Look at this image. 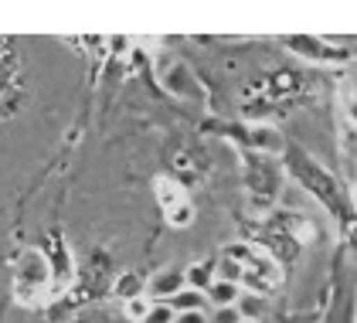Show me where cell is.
I'll list each match as a JSON object with an SVG mask.
<instances>
[{"label": "cell", "mask_w": 357, "mask_h": 323, "mask_svg": "<svg viewBox=\"0 0 357 323\" xmlns=\"http://www.w3.org/2000/svg\"><path fill=\"white\" fill-rule=\"evenodd\" d=\"M282 160H286V170L296 177V188L306 190V194H313L317 201H324L333 215L347 218V204H344V194L337 188V181H333L306 150H300V147H286Z\"/></svg>", "instance_id": "cell-1"}, {"label": "cell", "mask_w": 357, "mask_h": 323, "mask_svg": "<svg viewBox=\"0 0 357 323\" xmlns=\"http://www.w3.org/2000/svg\"><path fill=\"white\" fill-rule=\"evenodd\" d=\"M242 188H245V201L252 211H273L279 190L286 188V174L273 157L262 153H242Z\"/></svg>", "instance_id": "cell-2"}, {"label": "cell", "mask_w": 357, "mask_h": 323, "mask_svg": "<svg viewBox=\"0 0 357 323\" xmlns=\"http://www.w3.org/2000/svg\"><path fill=\"white\" fill-rule=\"evenodd\" d=\"M14 290H17V299L24 306H41V303L52 299L55 276H52V262H48L45 252L28 248V252L17 255V262H14Z\"/></svg>", "instance_id": "cell-3"}, {"label": "cell", "mask_w": 357, "mask_h": 323, "mask_svg": "<svg viewBox=\"0 0 357 323\" xmlns=\"http://www.w3.org/2000/svg\"><path fill=\"white\" fill-rule=\"evenodd\" d=\"M225 255L238 262V269H242L238 286H248L252 293H269L273 286H279V279H282L275 255H269V252L259 248V245H228Z\"/></svg>", "instance_id": "cell-4"}, {"label": "cell", "mask_w": 357, "mask_h": 323, "mask_svg": "<svg viewBox=\"0 0 357 323\" xmlns=\"http://www.w3.org/2000/svg\"><path fill=\"white\" fill-rule=\"evenodd\" d=\"M157 79H160V89H164L167 96H174V99H184V103H208V85L197 79V72H194L188 61H181V58H164V61H157Z\"/></svg>", "instance_id": "cell-5"}, {"label": "cell", "mask_w": 357, "mask_h": 323, "mask_svg": "<svg viewBox=\"0 0 357 323\" xmlns=\"http://www.w3.org/2000/svg\"><path fill=\"white\" fill-rule=\"evenodd\" d=\"M153 194H157V204H160V215L170 228H188L194 221V208H191V197H188V188L177 184V177H157L153 181Z\"/></svg>", "instance_id": "cell-6"}, {"label": "cell", "mask_w": 357, "mask_h": 323, "mask_svg": "<svg viewBox=\"0 0 357 323\" xmlns=\"http://www.w3.org/2000/svg\"><path fill=\"white\" fill-rule=\"evenodd\" d=\"M242 143H245V150L252 153H262V157H282L286 153V136L279 133L275 126H248L245 136H242Z\"/></svg>", "instance_id": "cell-7"}, {"label": "cell", "mask_w": 357, "mask_h": 323, "mask_svg": "<svg viewBox=\"0 0 357 323\" xmlns=\"http://www.w3.org/2000/svg\"><path fill=\"white\" fill-rule=\"evenodd\" d=\"M181 290H188L181 269H164V272H157L150 283H143V296L150 299V303H170Z\"/></svg>", "instance_id": "cell-8"}, {"label": "cell", "mask_w": 357, "mask_h": 323, "mask_svg": "<svg viewBox=\"0 0 357 323\" xmlns=\"http://www.w3.org/2000/svg\"><path fill=\"white\" fill-rule=\"evenodd\" d=\"M286 45H289V52L296 54H306V58H330V61H337V58H344V52H330L327 45H320L317 38H306V34H300V38H286Z\"/></svg>", "instance_id": "cell-9"}, {"label": "cell", "mask_w": 357, "mask_h": 323, "mask_svg": "<svg viewBox=\"0 0 357 323\" xmlns=\"http://www.w3.org/2000/svg\"><path fill=\"white\" fill-rule=\"evenodd\" d=\"M238 296H242V286H238V283H225V279H215V283L204 290V303H215L218 310L235 306Z\"/></svg>", "instance_id": "cell-10"}, {"label": "cell", "mask_w": 357, "mask_h": 323, "mask_svg": "<svg viewBox=\"0 0 357 323\" xmlns=\"http://www.w3.org/2000/svg\"><path fill=\"white\" fill-rule=\"evenodd\" d=\"M167 306H170L174 313H204V293H197V290H181Z\"/></svg>", "instance_id": "cell-11"}, {"label": "cell", "mask_w": 357, "mask_h": 323, "mask_svg": "<svg viewBox=\"0 0 357 323\" xmlns=\"http://www.w3.org/2000/svg\"><path fill=\"white\" fill-rule=\"evenodd\" d=\"M112 290H116V296L123 299V303L143 296V276H139V272H123V276H116Z\"/></svg>", "instance_id": "cell-12"}, {"label": "cell", "mask_w": 357, "mask_h": 323, "mask_svg": "<svg viewBox=\"0 0 357 323\" xmlns=\"http://www.w3.org/2000/svg\"><path fill=\"white\" fill-rule=\"evenodd\" d=\"M184 283H188V290H208L211 283H215V262L211 266H194V269L184 272Z\"/></svg>", "instance_id": "cell-13"}, {"label": "cell", "mask_w": 357, "mask_h": 323, "mask_svg": "<svg viewBox=\"0 0 357 323\" xmlns=\"http://www.w3.org/2000/svg\"><path fill=\"white\" fill-rule=\"evenodd\" d=\"M146 310H150V299L146 296H137V299H126V306H123V317L130 323H139L146 317Z\"/></svg>", "instance_id": "cell-14"}, {"label": "cell", "mask_w": 357, "mask_h": 323, "mask_svg": "<svg viewBox=\"0 0 357 323\" xmlns=\"http://www.w3.org/2000/svg\"><path fill=\"white\" fill-rule=\"evenodd\" d=\"M174 317H177V313H174L167 303H150L146 317H143L139 323H174Z\"/></svg>", "instance_id": "cell-15"}, {"label": "cell", "mask_w": 357, "mask_h": 323, "mask_svg": "<svg viewBox=\"0 0 357 323\" xmlns=\"http://www.w3.org/2000/svg\"><path fill=\"white\" fill-rule=\"evenodd\" d=\"M242 317H238V310L235 306H225V310H218L215 313V323H238Z\"/></svg>", "instance_id": "cell-16"}, {"label": "cell", "mask_w": 357, "mask_h": 323, "mask_svg": "<svg viewBox=\"0 0 357 323\" xmlns=\"http://www.w3.org/2000/svg\"><path fill=\"white\" fill-rule=\"evenodd\" d=\"M109 317L112 313H82V317H75V323H116Z\"/></svg>", "instance_id": "cell-17"}, {"label": "cell", "mask_w": 357, "mask_h": 323, "mask_svg": "<svg viewBox=\"0 0 357 323\" xmlns=\"http://www.w3.org/2000/svg\"><path fill=\"white\" fill-rule=\"evenodd\" d=\"M174 323H208V317L204 313H177Z\"/></svg>", "instance_id": "cell-18"}, {"label": "cell", "mask_w": 357, "mask_h": 323, "mask_svg": "<svg viewBox=\"0 0 357 323\" xmlns=\"http://www.w3.org/2000/svg\"><path fill=\"white\" fill-rule=\"evenodd\" d=\"M238 323H259V320H238Z\"/></svg>", "instance_id": "cell-19"}, {"label": "cell", "mask_w": 357, "mask_h": 323, "mask_svg": "<svg viewBox=\"0 0 357 323\" xmlns=\"http://www.w3.org/2000/svg\"><path fill=\"white\" fill-rule=\"evenodd\" d=\"M0 85H3V75H0Z\"/></svg>", "instance_id": "cell-20"}]
</instances>
